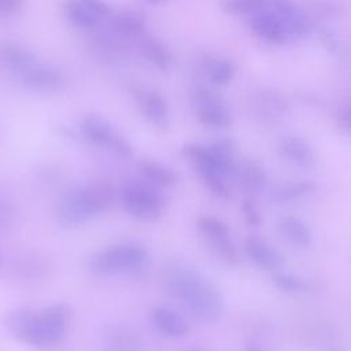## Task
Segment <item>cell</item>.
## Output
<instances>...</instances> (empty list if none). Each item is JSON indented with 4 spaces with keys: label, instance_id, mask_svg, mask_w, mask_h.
I'll list each match as a JSON object with an SVG mask.
<instances>
[{
    "label": "cell",
    "instance_id": "6da1fadb",
    "mask_svg": "<svg viewBox=\"0 0 351 351\" xmlns=\"http://www.w3.org/2000/svg\"><path fill=\"white\" fill-rule=\"evenodd\" d=\"M162 280L171 298L195 318L203 322H215L221 318L225 303L219 289L195 269L171 262L163 267Z\"/></svg>",
    "mask_w": 351,
    "mask_h": 351
},
{
    "label": "cell",
    "instance_id": "7a4b0ae2",
    "mask_svg": "<svg viewBox=\"0 0 351 351\" xmlns=\"http://www.w3.org/2000/svg\"><path fill=\"white\" fill-rule=\"evenodd\" d=\"M117 192L107 182H90L62 195L56 204V217L64 225H81L110 210Z\"/></svg>",
    "mask_w": 351,
    "mask_h": 351
},
{
    "label": "cell",
    "instance_id": "3957f363",
    "mask_svg": "<svg viewBox=\"0 0 351 351\" xmlns=\"http://www.w3.org/2000/svg\"><path fill=\"white\" fill-rule=\"evenodd\" d=\"M149 261L151 254L145 245L137 241H123L90 255L88 269L96 276L130 274L144 270Z\"/></svg>",
    "mask_w": 351,
    "mask_h": 351
},
{
    "label": "cell",
    "instance_id": "277c9868",
    "mask_svg": "<svg viewBox=\"0 0 351 351\" xmlns=\"http://www.w3.org/2000/svg\"><path fill=\"white\" fill-rule=\"evenodd\" d=\"M121 200L129 215L147 222L158 221L166 206L165 196L147 181L128 182L121 192Z\"/></svg>",
    "mask_w": 351,
    "mask_h": 351
},
{
    "label": "cell",
    "instance_id": "5b68a950",
    "mask_svg": "<svg viewBox=\"0 0 351 351\" xmlns=\"http://www.w3.org/2000/svg\"><path fill=\"white\" fill-rule=\"evenodd\" d=\"M181 152L184 158L192 163L203 184L214 196L219 199H228L230 196V189L226 181L228 177L219 169L208 145L191 143L185 144Z\"/></svg>",
    "mask_w": 351,
    "mask_h": 351
},
{
    "label": "cell",
    "instance_id": "8992f818",
    "mask_svg": "<svg viewBox=\"0 0 351 351\" xmlns=\"http://www.w3.org/2000/svg\"><path fill=\"white\" fill-rule=\"evenodd\" d=\"M70 308L64 303H55L36 311L34 347L58 346L66 337L70 325Z\"/></svg>",
    "mask_w": 351,
    "mask_h": 351
},
{
    "label": "cell",
    "instance_id": "52a82bcc",
    "mask_svg": "<svg viewBox=\"0 0 351 351\" xmlns=\"http://www.w3.org/2000/svg\"><path fill=\"white\" fill-rule=\"evenodd\" d=\"M191 101L195 117L203 126L211 129H228L232 125V114L217 92L199 86L193 90Z\"/></svg>",
    "mask_w": 351,
    "mask_h": 351
},
{
    "label": "cell",
    "instance_id": "ba28073f",
    "mask_svg": "<svg viewBox=\"0 0 351 351\" xmlns=\"http://www.w3.org/2000/svg\"><path fill=\"white\" fill-rule=\"evenodd\" d=\"M197 229L210 248L229 266H236L240 261L239 251L232 239L228 225L210 214L200 215L196 219Z\"/></svg>",
    "mask_w": 351,
    "mask_h": 351
},
{
    "label": "cell",
    "instance_id": "9c48e42d",
    "mask_svg": "<svg viewBox=\"0 0 351 351\" xmlns=\"http://www.w3.org/2000/svg\"><path fill=\"white\" fill-rule=\"evenodd\" d=\"M80 129L82 136L95 145L111 148L122 158H130L133 155L130 144L112 129L107 119L97 114L85 115L80 123Z\"/></svg>",
    "mask_w": 351,
    "mask_h": 351
},
{
    "label": "cell",
    "instance_id": "30bf717a",
    "mask_svg": "<svg viewBox=\"0 0 351 351\" xmlns=\"http://www.w3.org/2000/svg\"><path fill=\"white\" fill-rule=\"evenodd\" d=\"M134 97L143 117L156 129L166 130L170 125V114L166 99L154 89H136Z\"/></svg>",
    "mask_w": 351,
    "mask_h": 351
},
{
    "label": "cell",
    "instance_id": "8fae6325",
    "mask_svg": "<svg viewBox=\"0 0 351 351\" xmlns=\"http://www.w3.org/2000/svg\"><path fill=\"white\" fill-rule=\"evenodd\" d=\"M19 78L26 88L43 93L58 92L66 85V78L60 70L40 62L21 74Z\"/></svg>",
    "mask_w": 351,
    "mask_h": 351
},
{
    "label": "cell",
    "instance_id": "7c38bea8",
    "mask_svg": "<svg viewBox=\"0 0 351 351\" xmlns=\"http://www.w3.org/2000/svg\"><path fill=\"white\" fill-rule=\"evenodd\" d=\"M244 251L251 262H254L258 267L271 273L282 269L285 263L282 254L277 248H274L267 240L256 234H251L245 239Z\"/></svg>",
    "mask_w": 351,
    "mask_h": 351
},
{
    "label": "cell",
    "instance_id": "4fadbf2b",
    "mask_svg": "<svg viewBox=\"0 0 351 351\" xmlns=\"http://www.w3.org/2000/svg\"><path fill=\"white\" fill-rule=\"evenodd\" d=\"M248 26L252 33L269 44L281 45L288 41L280 18L267 8L251 15L248 19Z\"/></svg>",
    "mask_w": 351,
    "mask_h": 351
},
{
    "label": "cell",
    "instance_id": "5bb4252c",
    "mask_svg": "<svg viewBox=\"0 0 351 351\" xmlns=\"http://www.w3.org/2000/svg\"><path fill=\"white\" fill-rule=\"evenodd\" d=\"M149 322L166 337L178 339L186 336L189 332V324L186 319L173 308L163 306H156L149 311Z\"/></svg>",
    "mask_w": 351,
    "mask_h": 351
},
{
    "label": "cell",
    "instance_id": "9a60e30c",
    "mask_svg": "<svg viewBox=\"0 0 351 351\" xmlns=\"http://www.w3.org/2000/svg\"><path fill=\"white\" fill-rule=\"evenodd\" d=\"M278 154L289 163L308 169L315 162V155L311 145L300 136L287 134L277 144Z\"/></svg>",
    "mask_w": 351,
    "mask_h": 351
},
{
    "label": "cell",
    "instance_id": "2e32d148",
    "mask_svg": "<svg viewBox=\"0 0 351 351\" xmlns=\"http://www.w3.org/2000/svg\"><path fill=\"white\" fill-rule=\"evenodd\" d=\"M4 326L15 340L34 347L36 311L27 308L8 311L4 317Z\"/></svg>",
    "mask_w": 351,
    "mask_h": 351
},
{
    "label": "cell",
    "instance_id": "e0dca14e",
    "mask_svg": "<svg viewBox=\"0 0 351 351\" xmlns=\"http://www.w3.org/2000/svg\"><path fill=\"white\" fill-rule=\"evenodd\" d=\"M0 62L11 71L21 75L40 60L25 45L16 41H4L0 44Z\"/></svg>",
    "mask_w": 351,
    "mask_h": 351
},
{
    "label": "cell",
    "instance_id": "ac0fdd59",
    "mask_svg": "<svg viewBox=\"0 0 351 351\" xmlns=\"http://www.w3.org/2000/svg\"><path fill=\"white\" fill-rule=\"evenodd\" d=\"M234 176L239 178L241 188L252 195H258L266 186L267 177L263 167L254 160H243L237 163Z\"/></svg>",
    "mask_w": 351,
    "mask_h": 351
},
{
    "label": "cell",
    "instance_id": "d6986e66",
    "mask_svg": "<svg viewBox=\"0 0 351 351\" xmlns=\"http://www.w3.org/2000/svg\"><path fill=\"white\" fill-rule=\"evenodd\" d=\"M280 234L295 247H308L313 240L311 230L308 225L293 215L281 217L277 223Z\"/></svg>",
    "mask_w": 351,
    "mask_h": 351
},
{
    "label": "cell",
    "instance_id": "ffe728a7",
    "mask_svg": "<svg viewBox=\"0 0 351 351\" xmlns=\"http://www.w3.org/2000/svg\"><path fill=\"white\" fill-rule=\"evenodd\" d=\"M137 169L147 182L156 188H170L177 184V174L160 162L143 159L137 163Z\"/></svg>",
    "mask_w": 351,
    "mask_h": 351
},
{
    "label": "cell",
    "instance_id": "44dd1931",
    "mask_svg": "<svg viewBox=\"0 0 351 351\" xmlns=\"http://www.w3.org/2000/svg\"><path fill=\"white\" fill-rule=\"evenodd\" d=\"M141 340L138 335L128 326L111 328L103 340L104 351H138Z\"/></svg>",
    "mask_w": 351,
    "mask_h": 351
},
{
    "label": "cell",
    "instance_id": "7402d4cb",
    "mask_svg": "<svg viewBox=\"0 0 351 351\" xmlns=\"http://www.w3.org/2000/svg\"><path fill=\"white\" fill-rule=\"evenodd\" d=\"M202 69L210 82L217 86L229 84L234 77V66L225 58L206 55L202 59Z\"/></svg>",
    "mask_w": 351,
    "mask_h": 351
},
{
    "label": "cell",
    "instance_id": "603a6c76",
    "mask_svg": "<svg viewBox=\"0 0 351 351\" xmlns=\"http://www.w3.org/2000/svg\"><path fill=\"white\" fill-rule=\"evenodd\" d=\"M143 56L159 71H167L173 66V55L169 48L156 38L144 37L140 44Z\"/></svg>",
    "mask_w": 351,
    "mask_h": 351
},
{
    "label": "cell",
    "instance_id": "cb8c5ba5",
    "mask_svg": "<svg viewBox=\"0 0 351 351\" xmlns=\"http://www.w3.org/2000/svg\"><path fill=\"white\" fill-rule=\"evenodd\" d=\"M111 26L115 33L129 38H140L145 33L144 18L136 11H122L117 14L111 21Z\"/></svg>",
    "mask_w": 351,
    "mask_h": 351
},
{
    "label": "cell",
    "instance_id": "d4e9b609",
    "mask_svg": "<svg viewBox=\"0 0 351 351\" xmlns=\"http://www.w3.org/2000/svg\"><path fill=\"white\" fill-rule=\"evenodd\" d=\"M254 108L263 118H278L287 111L285 100L273 90H261L252 99Z\"/></svg>",
    "mask_w": 351,
    "mask_h": 351
},
{
    "label": "cell",
    "instance_id": "484cf974",
    "mask_svg": "<svg viewBox=\"0 0 351 351\" xmlns=\"http://www.w3.org/2000/svg\"><path fill=\"white\" fill-rule=\"evenodd\" d=\"M63 10L67 19L81 29H92L99 23V19L80 0H66Z\"/></svg>",
    "mask_w": 351,
    "mask_h": 351
},
{
    "label": "cell",
    "instance_id": "4316f807",
    "mask_svg": "<svg viewBox=\"0 0 351 351\" xmlns=\"http://www.w3.org/2000/svg\"><path fill=\"white\" fill-rule=\"evenodd\" d=\"M317 188L314 181H298V182H291L287 185L280 186L278 189L274 191L273 199L278 203L284 202H292L295 199H299L302 196H306L311 193Z\"/></svg>",
    "mask_w": 351,
    "mask_h": 351
},
{
    "label": "cell",
    "instance_id": "83f0119b",
    "mask_svg": "<svg viewBox=\"0 0 351 351\" xmlns=\"http://www.w3.org/2000/svg\"><path fill=\"white\" fill-rule=\"evenodd\" d=\"M271 278H273L274 285L284 292L296 293V292H306L310 289V284L306 280H303L299 276H295L292 273L282 271L281 269L273 271Z\"/></svg>",
    "mask_w": 351,
    "mask_h": 351
},
{
    "label": "cell",
    "instance_id": "f1b7e54d",
    "mask_svg": "<svg viewBox=\"0 0 351 351\" xmlns=\"http://www.w3.org/2000/svg\"><path fill=\"white\" fill-rule=\"evenodd\" d=\"M221 8L230 15H254L266 8L265 0H221Z\"/></svg>",
    "mask_w": 351,
    "mask_h": 351
},
{
    "label": "cell",
    "instance_id": "f546056e",
    "mask_svg": "<svg viewBox=\"0 0 351 351\" xmlns=\"http://www.w3.org/2000/svg\"><path fill=\"white\" fill-rule=\"evenodd\" d=\"M15 217V204L8 193L0 192V233L5 232Z\"/></svg>",
    "mask_w": 351,
    "mask_h": 351
},
{
    "label": "cell",
    "instance_id": "4dcf8cb0",
    "mask_svg": "<svg viewBox=\"0 0 351 351\" xmlns=\"http://www.w3.org/2000/svg\"><path fill=\"white\" fill-rule=\"evenodd\" d=\"M99 21L111 16L112 8L106 0H80Z\"/></svg>",
    "mask_w": 351,
    "mask_h": 351
},
{
    "label": "cell",
    "instance_id": "1f68e13d",
    "mask_svg": "<svg viewBox=\"0 0 351 351\" xmlns=\"http://www.w3.org/2000/svg\"><path fill=\"white\" fill-rule=\"evenodd\" d=\"M241 213L243 217L245 219V222L251 226H258L262 222V215L256 207V204L254 203V200L251 199H244L241 203Z\"/></svg>",
    "mask_w": 351,
    "mask_h": 351
},
{
    "label": "cell",
    "instance_id": "d6a6232c",
    "mask_svg": "<svg viewBox=\"0 0 351 351\" xmlns=\"http://www.w3.org/2000/svg\"><path fill=\"white\" fill-rule=\"evenodd\" d=\"M350 119H351V117H350V104L346 103V104H343V106L337 110V112H336V122H337V126H339V129H340L343 133H346V134L350 133V123H351Z\"/></svg>",
    "mask_w": 351,
    "mask_h": 351
},
{
    "label": "cell",
    "instance_id": "836d02e7",
    "mask_svg": "<svg viewBox=\"0 0 351 351\" xmlns=\"http://www.w3.org/2000/svg\"><path fill=\"white\" fill-rule=\"evenodd\" d=\"M25 0H0V12L1 14H14L19 11Z\"/></svg>",
    "mask_w": 351,
    "mask_h": 351
},
{
    "label": "cell",
    "instance_id": "e575fe53",
    "mask_svg": "<svg viewBox=\"0 0 351 351\" xmlns=\"http://www.w3.org/2000/svg\"><path fill=\"white\" fill-rule=\"evenodd\" d=\"M147 3H149V4H152V5H160V4H165L166 1H169V0H145Z\"/></svg>",
    "mask_w": 351,
    "mask_h": 351
},
{
    "label": "cell",
    "instance_id": "d590c367",
    "mask_svg": "<svg viewBox=\"0 0 351 351\" xmlns=\"http://www.w3.org/2000/svg\"><path fill=\"white\" fill-rule=\"evenodd\" d=\"M247 351H263V350L261 347H258L256 344H251V346H248Z\"/></svg>",
    "mask_w": 351,
    "mask_h": 351
},
{
    "label": "cell",
    "instance_id": "8d00e7d4",
    "mask_svg": "<svg viewBox=\"0 0 351 351\" xmlns=\"http://www.w3.org/2000/svg\"><path fill=\"white\" fill-rule=\"evenodd\" d=\"M0 266H1V254H0Z\"/></svg>",
    "mask_w": 351,
    "mask_h": 351
},
{
    "label": "cell",
    "instance_id": "74e56055",
    "mask_svg": "<svg viewBox=\"0 0 351 351\" xmlns=\"http://www.w3.org/2000/svg\"><path fill=\"white\" fill-rule=\"evenodd\" d=\"M336 351H337V350H336Z\"/></svg>",
    "mask_w": 351,
    "mask_h": 351
}]
</instances>
